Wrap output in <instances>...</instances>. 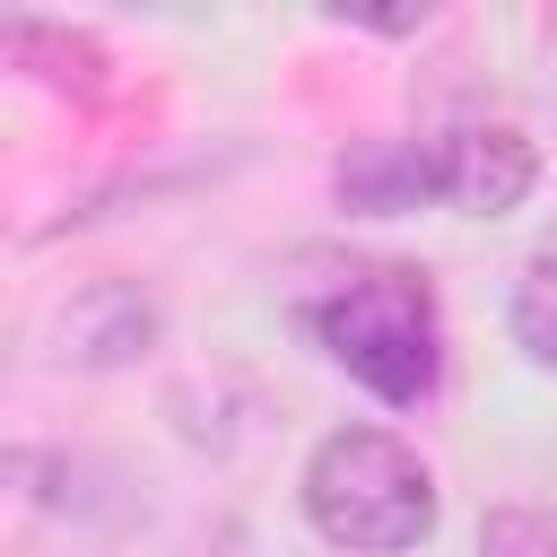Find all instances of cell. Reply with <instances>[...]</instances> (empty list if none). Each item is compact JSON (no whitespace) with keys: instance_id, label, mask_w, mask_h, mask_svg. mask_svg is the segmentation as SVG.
<instances>
[{"instance_id":"1","label":"cell","mask_w":557,"mask_h":557,"mask_svg":"<svg viewBox=\"0 0 557 557\" xmlns=\"http://www.w3.org/2000/svg\"><path fill=\"white\" fill-rule=\"evenodd\" d=\"M305 331L339 374H357L374 400L418 409L444 383V305L426 270L400 261H348L322 296H305Z\"/></svg>"},{"instance_id":"2","label":"cell","mask_w":557,"mask_h":557,"mask_svg":"<svg viewBox=\"0 0 557 557\" xmlns=\"http://www.w3.org/2000/svg\"><path fill=\"white\" fill-rule=\"evenodd\" d=\"M305 522L348 557H400L435 531V470L392 426H339L305 461Z\"/></svg>"},{"instance_id":"3","label":"cell","mask_w":557,"mask_h":557,"mask_svg":"<svg viewBox=\"0 0 557 557\" xmlns=\"http://www.w3.org/2000/svg\"><path fill=\"white\" fill-rule=\"evenodd\" d=\"M426 165H435V200L461 209V218H505V209H522L531 183H540V148H531L513 122L435 131V139H426Z\"/></svg>"},{"instance_id":"4","label":"cell","mask_w":557,"mask_h":557,"mask_svg":"<svg viewBox=\"0 0 557 557\" xmlns=\"http://www.w3.org/2000/svg\"><path fill=\"white\" fill-rule=\"evenodd\" d=\"M52 339H61V357H70V366H131V357L157 339V313H148V296H139V287L96 278V287H78V296L61 305Z\"/></svg>"},{"instance_id":"5","label":"cell","mask_w":557,"mask_h":557,"mask_svg":"<svg viewBox=\"0 0 557 557\" xmlns=\"http://www.w3.org/2000/svg\"><path fill=\"white\" fill-rule=\"evenodd\" d=\"M339 200H348V209H366V218H392V209L435 200L426 139H357V148L339 157Z\"/></svg>"},{"instance_id":"6","label":"cell","mask_w":557,"mask_h":557,"mask_svg":"<svg viewBox=\"0 0 557 557\" xmlns=\"http://www.w3.org/2000/svg\"><path fill=\"white\" fill-rule=\"evenodd\" d=\"M513 339L531 348V366H548L557 374V235L522 261V278H513Z\"/></svg>"},{"instance_id":"7","label":"cell","mask_w":557,"mask_h":557,"mask_svg":"<svg viewBox=\"0 0 557 557\" xmlns=\"http://www.w3.org/2000/svg\"><path fill=\"white\" fill-rule=\"evenodd\" d=\"M479 557H557V513L496 505V513L479 522Z\"/></svg>"}]
</instances>
